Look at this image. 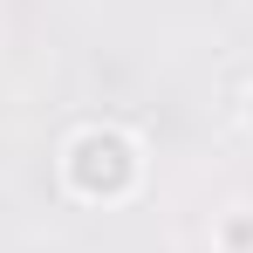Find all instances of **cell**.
Returning <instances> with one entry per match:
<instances>
[{"label": "cell", "instance_id": "6da1fadb", "mask_svg": "<svg viewBox=\"0 0 253 253\" xmlns=\"http://www.w3.org/2000/svg\"><path fill=\"white\" fill-rule=\"evenodd\" d=\"M137 171H144L137 144H130L124 130H110V124L76 130L69 151H62V178H69L76 199H124L130 185H137Z\"/></svg>", "mask_w": 253, "mask_h": 253}, {"label": "cell", "instance_id": "7a4b0ae2", "mask_svg": "<svg viewBox=\"0 0 253 253\" xmlns=\"http://www.w3.org/2000/svg\"><path fill=\"white\" fill-rule=\"evenodd\" d=\"M247 124H253V96H247Z\"/></svg>", "mask_w": 253, "mask_h": 253}]
</instances>
